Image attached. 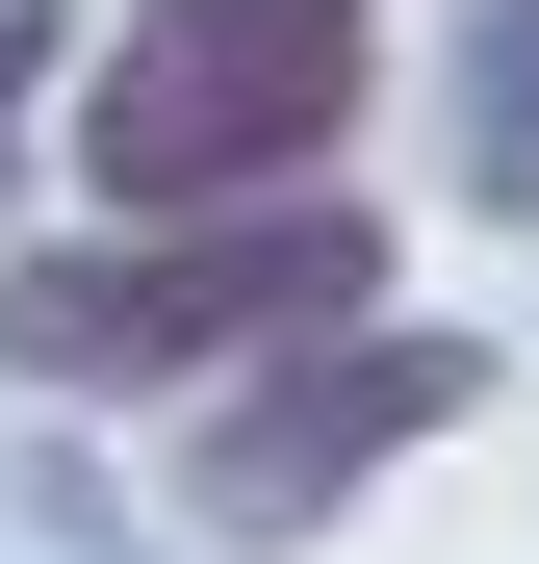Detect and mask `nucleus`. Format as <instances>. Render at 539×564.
Segmentation results:
<instances>
[{"mask_svg": "<svg viewBox=\"0 0 539 564\" xmlns=\"http://www.w3.org/2000/svg\"><path fill=\"white\" fill-rule=\"evenodd\" d=\"M359 0H129L104 52H77V180H104L129 231L180 206H309L334 129H359Z\"/></svg>", "mask_w": 539, "mask_h": 564, "instance_id": "obj_2", "label": "nucleus"}, {"mask_svg": "<svg viewBox=\"0 0 539 564\" xmlns=\"http://www.w3.org/2000/svg\"><path fill=\"white\" fill-rule=\"evenodd\" d=\"M463 411H488V359H463V334H386V308H359V334L231 359V386H206V436H180V513H206L231 564H283V539H334L359 488H386V462H436Z\"/></svg>", "mask_w": 539, "mask_h": 564, "instance_id": "obj_3", "label": "nucleus"}, {"mask_svg": "<svg viewBox=\"0 0 539 564\" xmlns=\"http://www.w3.org/2000/svg\"><path fill=\"white\" fill-rule=\"evenodd\" d=\"M386 308L359 206H180V231H52L0 257V386H231Z\"/></svg>", "mask_w": 539, "mask_h": 564, "instance_id": "obj_1", "label": "nucleus"}, {"mask_svg": "<svg viewBox=\"0 0 539 564\" xmlns=\"http://www.w3.org/2000/svg\"><path fill=\"white\" fill-rule=\"evenodd\" d=\"M52 77H77V26H52V0H0V180H26V104H52Z\"/></svg>", "mask_w": 539, "mask_h": 564, "instance_id": "obj_5", "label": "nucleus"}, {"mask_svg": "<svg viewBox=\"0 0 539 564\" xmlns=\"http://www.w3.org/2000/svg\"><path fill=\"white\" fill-rule=\"evenodd\" d=\"M436 180H463L488 231H539V0H463V52H436Z\"/></svg>", "mask_w": 539, "mask_h": 564, "instance_id": "obj_4", "label": "nucleus"}]
</instances>
